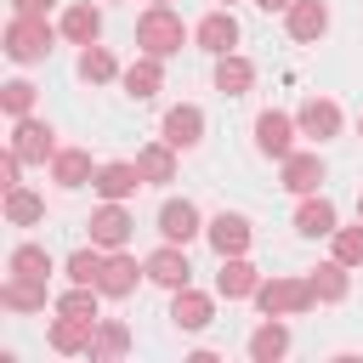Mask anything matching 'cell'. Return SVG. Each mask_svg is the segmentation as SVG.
Returning <instances> with one entry per match:
<instances>
[{
	"instance_id": "cell-36",
	"label": "cell",
	"mask_w": 363,
	"mask_h": 363,
	"mask_svg": "<svg viewBox=\"0 0 363 363\" xmlns=\"http://www.w3.org/2000/svg\"><path fill=\"white\" fill-rule=\"evenodd\" d=\"M0 108H6L11 119H23V113L34 108V85H28V79H11V85L0 91Z\"/></svg>"
},
{
	"instance_id": "cell-5",
	"label": "cell",
	"mask_w": 363,
	"mask_h": 363,
	"mask_svg": "<svg viewBox=\"0 0 363 363\" xmlns=\"http://www.w3.org/2000/svg\"><path fill=\"white\" fill-rule=\"evenodd\" d=\"M136 278H147V261H136V255H125V250H108L96 289H102L108 301H125V295H136Z\"/></svg>"
},
{
	"instance_id": "cell-4",
	"label": "cell",
	"mask_w": 363,
	"mask_h": 363,
	"mask_svg": "<svg viewBox=\"0 0 363 363\" xmlns=\"http://www.w3.org/2000/svg\"><path fill=\"white\" fill-rule=\"evenodd\" d=\"M11 153H17L23 164H45V159H57V130H51L45 119L23 113V119L11 125Z\"/></svg>"
},
{
	"instance_id": "cell-27",
	"label": "cell",
	"mask_w": 363,
	"mask_h": 363,
	"mask_svg": "<svg viewBox=\"0 0 363 363\" xmlns=\"http://www.w3.org/2000/svg\"><path fill=\"white\" fill-rule=\"evenodd\" d=\"M306 284H312V295L318 301H346V289H352V278H346V261H323V267H312L306 272Z\"/></svg>"
},
{
	"instance_id": "cell-29",
	"label": "cell",
	"mask_w": 363,
	"mask_h": 363,
	"mask_svg": "<svg viewBox=\"0 0 363 363\" xmlns=\"http://www.w3.org/2000/svg\"><path fill=\"white\" fill-rule=\"evenodd\" d=\"M79 79H85V85H108V79H119L113 51H108V45H79Z\"/></svg>"
},
{
	"instance_id": "cell-35",
	"label": "cell",
	"mask_w": 363,
	"mask_h": 363,
	"mask_svg": "<svg viewBox=\"0 0 363 363\" xmlns=\"http://www.w3.org/2000/svg\"><path fill=\"white\" fill-rule=\"evenodd\" d=\"M329 244H335V261L363 267V221H357V227H335V233H329Z\"/></svg>"
},
{
	"instance_id": "cell-12",
	"label": "cell",
	"mask_w": 363,
	"mask_h": 363,
	"mask_svg": "<svg viewBox=\"0 0 363 363\" xmlns=\"http://www.w3.org/2000/svg\"><path fill=\"white\" fill-rule=\"evenodd\" d=\"M193 40H199V51H210V57H227V51L238 45V17H233L227 6H216L210 17H199Z\"/></svg>"
},
{
	"instance_id": "cell-43",
	"label": "cell",
	"mask_w": 363,
	"mask_h": 363,
	"mask_svg": "<svg viewBox=\"0 0 363 363\" xmlns=\"http://www.w3.org/2000/svg\"><path fill=\"white\" fill-rule=\"evenodd\" d=\"M221 6H227V0H221Z\"/></svg>"
},
{
	"instance_id": "cell-15",
	"label": "cell",
	"mask_w": 363,
	"mask_h": 363,
	"mask_svg": "<svg viewBox=\"0 0 363 363\" xmlns=\"http://www.w3.org/2000/svg\"><path fill=\"white\" fill-rule=\"evenodd\" d=\"M284 28H289V40L318 45V40L329 34V6H323V0H295V6L284 11Z\"/></svg>"
},
{
	"instance_id": "cell-41",
	"label": "cell",
	"mask_w": 363,
	"mask_h": 363,
	"mask_svg": "<svg viewBox=\"0 0 363 363\" xmlns=\"http://www.w3.org/2000/svg\"><path fill=\"white\" fill-rule=\"evenodd\" d=\"M357 136H363V113H357Z\"/></svg>"
},
{
	"instance_id": "cell-19",
	"label": "cell",
	"mask_w": 363,
	"mask_h": 363,
	"mask_svg": "<svg viewBox=\"0 0 363 363\" xmlns=\"http://www.w3.org/2000/svg\"><path fill=\"white\" fill-rule=\"evenodd\" d=\"M159 62H164V57H147V51H142V57L119 74L130 102H147V96H159V91H164V68H159Z\"/></svg>"
},
{
	"instance_id": "cell-13",
	"label": "cell",
	"mask_w": 363,
	"mask_h": 363,
	"mask_svg": "<svg viewBox=\"0 0 363 363\" xmlns=\"http://www.w3.org/2000/svg\"><path fill=\"white\" fill-rule=\"evenodd\" d=\"M159 136L176 147V153H187V147H199L204 142V113L193 108V102H176L170 113H164V125H159Z\"/></svg>"
},
{
	"instance_id": "cell-26",
	"label": "cell",
	"mask_w": 363,
	"mask_h": 363,
	"mask_svg": "<svg viewBox=\"0 0 363 363\" xmlns=\"http://www.w3.org/2000/svg\"><path fill=\"white\" fill-rule=\"evenodd\" d=\"M284 352H289V323H284V318H267V323L250 335V357H255V363H278Z\"/></svg>"
},
{
	"instance_id": "cell-32",
	"label": "cell",
	"mask_w": 363,
	"mask_h": 363,
	"mask_svg": "<svg viewBox=\"0 0 363 363\" xmlns=\"http://www.w3.org/2000/svg\"><path fill=\"white\" fill-rule=\"evenodd\" d=\"M6 267H11L17 278H51V255H45V244H17Z\"/></svg>"
},
{
	"instance_id": "cell-11",
	"label": "cell",
	"mask_w": 363,
	"mask_h": 363,
	"mask_svg": "<svg viewBox=\"0 0 363 363\" xmlns=\"http://www.w3.org/2000/svg\"><path fill=\"white\" fill-rule=\"evenodd\" d=\"M204 238H210V250H216V255H244V250H250V238H255V227H250V216L221 210V216L204 227Z\"/></svg>"
},
{
	"instance_id": "cell-30",
	"label": "cell",
	"mask_w": 363,
	"mask_h": 363,
	"mask_svg": "<svg viewBox=\"0 0 363 363\" xmlns=\"http://www.w3.org/2000/svg\"><path fill=\"white\" fill-rule=\"evenodd\" d=\"M40 216H45V199L34 187H6V221L11 227H34Z\"/></svg>"
},
{
	"instance_id": "cell-22",
	"label": "cell",
	"mask_w": 363,
	"mask_h": 363,
	"mask_svg": "<svg viewBox=\"0 0 363 363\" xmlns=\"http://www.w3.org/2000/svg\"><path fill=\"white\" fill-rule=\"evenodd\" d=\"M62 40H74V45H96V40H102V11H96L91 0L68 6V11H62Z\"/></svg>"
},
{
	"instance_id": "cell-24",
	"label": "cell",
	"mask_w": 363,
	"mask_h": 363,
	"mask_svg": "<svg viewBox=\"0 0 363 363\" xmlns=\"http://www.w3.org/2000/svg\"><path fill=\"white\" fill-rule=\"evenodd\" d=\"M96 170H91V153L85 147H57V159H51V182L57 187H85Z\"/></svg>"
},
{
	"instance_id": "cell-7",
	"label": "cell",
	"mask_w": 363,
	"mask_h": 363,
	"mask_svg": "<svg viewBox=\"0 0 363 363\" xmlns=\"http://www.w3.org/2000/svg\"><path fill=\"white\" fill-rule=\"evenodd\" d=\"M210 318H216V301H210L204 289H193V284L170 289V323H176V329L199 335V329H210Z\"/></svg>"
},
{
	"instance_id": "cell-34",
	"label": "cell",
	"mask_w": 363,
	"mask_h": 363,
	"mask_svg": "<svg viewBox=\"0 0 363 363\" xmlns=\"http://www.w3.org/2000/svg\"><path fill=\"white\" fill-rule=\"evenodd\" d=\"M96 301H102V289H96V284H74L68 295H57V312H74V318H96Z\"/></svg>"
},
{
	"instance_id": "cell-28",
	"label": "cell",
	"mask_w": 363,
	"mask_h": 363,
	"mask_svg": "<svg viewBox=\"0 0 363 363\" xmlns=\"http://www.w3.org/2000/svg\"><path fill=\"white\" fill-rule=\"evenodd\" d=\"M136 170L147 176V182H176V147L159 136V142H147L142 153H136Z\"/></svg>"
},
{
	"instance_id": "cell-33",
	"label": "cell",
	"mask_w": 363,
	"mask_h": 363,
	"mask_svg": "<svg viewBox=\"0 0 363 363\" xmlns=\"http://www.w3.org/2000/svg\"><path fill=\"white\" fill-rule=\"evenodd\" d=\"M130 352V329L125 323H96V340H91V357H125Z\"/></svg>"
},
{
	"instance_id": "cell-1",
	"label": "cell",
	"mask_w": 363,
	"mask_h": 363,
	"mask_svg": "<svg viewBox=\"0 0 363 363\" xmlns=\"http://www.w3.org/2000/svg\"><path fill=\"white\" fill-rule=\"evenodd\" d=\"M182 40H187V28H182V17L170 6H147L136 17V45L147 57H170V51H182Z\"/></svg>"
},
{
	"instance_id": "cell-18",
	"label": "cell",
	"mask_w": 363,
	"mask_h": 363,
	"mask_svg": "<svg viewBox=\"0 0 363 363\" xmlns=\"http://www.w3.org/2000/svg\"><path fill=\"white\" fill-rule=\"evenodd\" d=\"M295 125H301V136L329 142V136H340V108H335L329 96H306V102H301V113H295Z\"/></svg>"
},
{
	"instance_id": "cell-38",
	"label": "cell",
	"mask_w": 363,
	"mask_h": 363,
	"mask_svg": "<svg viewBox=\"0 0 363 363\" xmlns=\"http://www.w3.org/2000/svg\"><path fill=\"white\" fill-rule=\"evenodd\" d=\"M51 6H57V0H11V11H17V17H45Z\"/></svg>"
},
{
	"instance_id": "cell-3",
	"label": "cell",
	"mask_w": 363,
	"mask_h": 363,
	"mask_svg": "<svg viewBox=\"0 0 363 363\" xmlns=\"http://www.w3.org/2000/svg\"><path fill=\"white\" fill-rule=\"evenodd\" d=\"M250 301L261 306V318H295V312H306L318 295H312L306 278H261V289H255Z\"/></svg>"
},
{
	"instance_id": "cell-21",
	"label": "cell",
	"mask_w": 363,
	"mask_h": 363,
	"mask_svg": "<svg viewBox=\"0 0 363 363\" xmlns=\"http://www.w3.org/2000/svg\"><path fill=\"white\" fill-rule=\"evenodd\" d=\"M278 164H284V187H289V193H318L323 176H329V164H323L318 153H289V159H278Z\"/></svg>"
},
{
	"instance_id": "cell-37",
	"label": "cell",
	"mask_w": 363,
	"mask_h": 363,
	"mask_svg": "<svg viewBox=\"0 0 363 363\" xmlns=\"http://www.w3.org/2000/svg\"><path fill=\"white\" fill-rule=\"evenodd\" d=\"M17 170H23V159L6 147V159H0V187H23V182H17Z\"/></svg>"
},
{
	"instance_id": "cell-23",
	"label": "cell",
	"mask_w": 363,
	"mask_h": 363,
	"mask_svg": "<svg viewBox=\"0 0 363 363\" xmlns=\"http://www.w3.org/2000/svg\"><path fill=\"white\" fill-rule=\"evenodd\" d=\"M250 85H255V62H250V57H238V51L216 57V91H221V96H244Z\"/></svg>"
},
{
	"instance_id": "cell-31",
	"label": "cell",
	"mask_w": 363,
	"mask_h": 363,
	"mask_svg": "<svg viewBox=\"0 0 363 363\" xmlns=\"http://www.w3.org/2000/svg\"><path fill=\"white\" fill-rule=\"evenodd\" d=\"M102 261H108V250L91 244V250H74V255L62 261V272H68V284H96V278H102Z\"/></svg>"
},
{
	"instance_id": "cell-10",
	"label": "cell",
	"mask_w": 363,
	"mask_h": 363,
	"mask_svg": "<svg viewBox=\"0 0 363 363\" xmlns=\"http://www.w3.org/2000/svg\"><path fill=\"white\" fill-rule=\"evenodd\" d=\"M199 233H204V216H199L193 199H164V204H159V238L187 244V238H199Z\"/></svg>"
},
{
	"instance_id": "cell-16",
	"label": "cell",
	"mask_w": 363,
	"mask_h": 363,
	"mask_svg": "<svg viewBox=\"0 0 363 363\" xmlns=\"http://www.w3.org/2000/svg\"><path fill=\"white\" fill-rule=\"evenodd\" d=\"M335 227H340V216H335V199H323V193H301L295 233H301V238H329Z\"/></svg>"
},
{
	"instance_id": "cell-6",
	"label": "cell",
	"mask_w": 363,
	"mask_h": 363,
	"mask_svg": "<svg viewBox=\"0 0 363 363\" xmlns=\"http://www.w3.org/2000/svg\"><path fill=\"white\" fill-rule=\"evenodd\" d=\"M130 210L119 204V199H102V210H91V244H102V250H125L130 244Z\"/></svg>"
},
{
	"instance_id": "cell-20",
	"label": "cell",
	"mask_w": 363,
	"mask_h": 363,
	"mask_svg": "<svg viewBox=\"0 0 363 363\" xmlns=\"http://www.w3.org/2000/svg\"><path fill=\"white\" fill-rule=\"evenodd\" d=\"M261 289V272L244 261V255H221V272H216V295H227V301H244V295H255Z\"/></svg>"
},
{
	"instance_id": "cell-39",
	"label": "cell",
	"mask_w": 363,
	"mask_h": 363,
	"mask_svg": "<svg viewBox=\"0 0 363 363\" xmlns=\"http://www.w3.org/2000/svg\"><path fill=\"white\" fill-rule=\"evenodd\" d=\"M255 6H261V11H289L295 0H255Z\"/></svg>"
},
{
	"instance_id": "cell-8",
	"label": "cell",
	"mask_w": 363,
	"mask_h": 363,
	"mask_svg": "<svg viewBox=\"0 0 363 363\" xmlns=\"http://www.w3.org/2000/svg\"><path fill=\"white\" fill-rule=\"evenodd\" d=\"M295 130H301V125H295L289 113L267 108V113L255 119V147H261L267 159H289V153H295Z\"/></svg>"
},
{
	"instance_id": "cell-9",
	"label": "cell",
	"mask_w": 363,
	"mask_h": 363,
	"mask_svg": "<svg viewBox=\"0 0 363 363\" xmlns=\"http://www.w3.org/2000/svg\"><path fill=\"white\" fill-rule=\"evenodd\" d=\"M142 182H147V176L136 170V159H108V164H96V176H91L96 199H119V204H125Z\"/></svg>"
},
{
	"instance_id": "cell-25",
	"label": "cell",
	"mask_w": 363,
	"mask_h": 363,
	"mask_svg": "<svg viewBox=\"0 0 363 363\" xmlns=\"http://www.w3.org/2000/svg\"><path fill=\"white\" fill-rule=\"evenodd\" d=\"M0 306H11V312H40L45 306V278H6L0 284Z\"/></svg>"
},
{
	"instance_id": "cell-2",
	"label": "cell",
	"mask_w": 363,
	"mask_h": 363,
	"mask_svg": "<svg viewBox=\"0 0 363 363\" xmlns=\"http://www.w3.org/2000/svg\"><path fill=\"white\" fill-rule=\"evenodd\" d=\"M51 40H57V28L45 17H17L11 11V23H6V57L11 62H45L51 57Z\"/></svg>"
},
{
	"instance_id": "cell-40",
	"label": "cell",
	"mask_w": 363,
	"mask_h": 363,
	"mask_svg": "<svg viewBox=\"0 0 363 363\" xmlns=\"http://www.w3.org/2000/svg\"><path fill=\"white\" fill-rule=\"evenodd\" d=\"M357 221H363V193H357Z\"/></svg>"
},
{
	"instance_id": "cell-42",
	"label": "cell",
	"mask_w": 363,
	"mask_h": 363,
	"mask_svg": "<svg viewBox=\"0 0 363 363\" xmlns=\"http://www.w3.org/2000/svg\"><path fill=\"white\" fill-rule=\"evenodd\" d=\"M147 6H170V0H147Z\"/></svg>"
},
{
	"instance_id": "cell-17",
	"label": "cell",
	"mask_w": 363,
	"mask_h": 363,
	"mask_svg": "<svg viewBox=\"0 0 363 363\" xmlns=\"http://www.w3.org/2000/svg\"><path fill=\"white\" fill-rule=\"evenodd\" d=\"M96 323H102V318H74V312H57V323H51V335H45V340H51V352H62V357H68V352H91Z\"/></svg>"
},
{
	"instance_id": "cell-14",
	"label": "cell",
	"mask_w": 363,
	"mask_h": 363,
	"mask_svg": "<svg viewBox=\"0 0 363 363\" xmlns=\"http://www.w3.org/2000/svg\"><path fill=\"white\" fill-rule=\"evenodd\" d=\"M147 278H153V284H164V289H182V284H193V261H187V250L164 238V244L147 255Z\"/></svg>"
}]
</instances>
